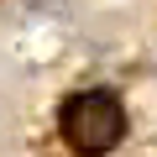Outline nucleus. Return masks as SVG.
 <instances>
[{"instance_id":"f257e3e1","label":"nucleus","mask_w":157,"mask_h":157,"mask_svg":"<svg viewBox=\"0 0 157 157\" xmlns=\"http://www.w3.org/2000/svg\"><path fill=\"white\" fill-rule=\"evenodd\" d=\"M63 136L78 157H100L126 136V110L110 89H84L63 105Z\"/></svg>"}]
</instances>
